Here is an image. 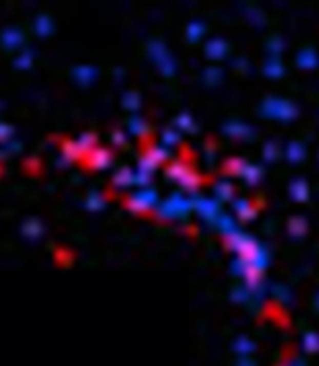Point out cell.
<instances>
[{
	"mask_svg": "<svg viewBox=\"0 0 319 366\" xmlns=\"http://www.w3.org/2000/svg\"><path fill=\"white\" fill-rule=\"evenodd\" d=\"M237 210H238V214H241L242 218H250L252 216V208H250V205H248L246 201H238L237 203Z\"/></svg>",
	"mask_w": 319,
	"mask_h": 366,
	"instance_id": "11",
	"label": "cell"
},
{
	"mask_svg": "<svg viewBox=\"0 0 319 366\" xmlns=\"http://www.w3.org/2000/svg\"><path fill=\"white\" fill-rule=\"evenodd\" d=\"M306 231V222L303 218H291L289 220V233L293 237H303Z\"/></svg>",
	"mask_w": 319,
	"mask_h": 366,
	"instance_id": "5",
	"label": "cell"
},
{
	"mask_svg": "<svg viewBox=\"0 0 319 366\" xmlns=\"http://www.w3.org/2000/svg\"><path fill=\"white\" fill-rule=\"evenodd\" d=\"M295 115H297V111H295V107H293L289 102H286V100H278L276 111H274L276 119H280V121H291Z\"/></svg>",
	"mask_w": 319,
	"mask_h": 366,
	"instance_id": "1",
	"label": "cell"
},
{
	"mask_svg": "<svg viewBox=\"0 0 319 366\" xmlns=\"http://www.w3.org/2000/svg\"><path fill=\"white\" fill-rule=\"evenodd\" d=\"M269 49L272 51V55H276V53H280L282 49V40L280 38H272L269 42Z\"/></svg>",
	"mask_w": 319,
	"mask_h": 366,
	"instance_id": "13",
	"label": "cell"
},
{
	"mask_svg": "<svg viewBox=\"0 0 319 366\" xmlns=\"http://www.w3.org/2000/svg\"><path fill=\"white\" fill-rule=\"evenodd\" d=\"M304 348L308 351H319V336H315L314 333H310L304 336Z\"/></svg>",
	"mask_w": 319,
	"mask_h": 366,
	"instance_id": "9",
	"label": "cell"
},
{
	"mask_svg": "<svg viewBox=\"0 0 319 366\" xmlns=\"http://www.w3.org/2000/svg\"><path fill=\"white\" fill-rule=\"evenodd\" d=\"M238 366H253V364H252V362H250V361H242Z\"/></svg>",
	"mask_w": 319,
	"mask_h": 366,
	"instance_id": "19",
	"label": "cell"
},
{
	"mask_svg": "<svg viewBox=\"0 0 319 366\" xmlns=\"http://www.w3.org/2000/svg\"><path fill=\"white\" fill-rule=\"evenodd\" d=\"M317 306H319V297H317Z\"/></svg>",
	"mask_w": 319,
	"mask_h": 366,
	"instance_id": "20",
	"label": "cell"
},
{
	"mask_svg": "<svg viewBox=\"0 0 319 366\" xmlns=\"http://www.w3.org/2000/svg\"><path fill=\"white\" fill-rule=\"evenodd\" d=\"M238 350H241V351H248V350H252V344H248L246 340L242 338V340H241V344H238Z\"/></svg>",
	"mask_w": 319,
	"mask_h": 366,
	"instance_id": "18",
	"label": "cell"
},
{
	"mask_svg": "<svg viewBox=\"0 0 319 366\" xmlns=\"http://www.w3.org/2000/svg\"><path fill=\"white\" fill-rule=\"evenodd\" d=\"M244 169V164H242L241 160H229V171L233 173H242Z\"/></svg>",
	"mask_w": 319,
	"mask_h": 366,
	"instance_id": "12",
	"label": "cell"
},
{
	"mask_svg": "<svg viewBox=\"0 0 319 366\" xmlns=\"http://www.w3.org/2000/svg\"><path fill=\"white\" fill-rule=\"evenodd\" d=\"M218 194H220L222 197H229V196H231V186L226 184V182H224V184H220V186H218Z\"/></svg>",
	"mask_w": 319,
	"mask_h": 366,
	"instance_id": "16",
	"label": "cell"
},
{
	"mask_svg": "<svg viewBox=\"0 0 319 366\" xmlns=\"http://www.w3.org/2000/svg\"><path fill=\"white\" fill-rule=\"evenodd\" d=\"M276 104H278V100H274V98L265 100V102H263V105H261V113H263L265 117H274Z\"/></svg>",
	"mask_w": 319,
	"mask_h": 366,
	"instance_id": "10",
	"label": "cell"
},
{
	"mask_svg": "<svg viewBox=\"0 0 319 366\" xmlns=\"http://www.w3.org/2000/svg\"><path fill=\"white\" fill-rule=\"evenodd\" d=\"M274 293L278 295V299H282V301H289V293H287V291L284 290V287H278V285H276V287H274Z\"/></svg>",
	"mask_w": 319,
	"mask_h": 366,
	"instance_id": "17",
	"label": "cell"
},
{
	"mask_svg": "<svg viewBox=\"0 0 319 366\" xmlns=\"http://www.w3.org/2000/svg\"><path fill=\"white\" fill-rule=\"evenodd\" d=\"M303 156H304V148L301 143H291V145L287 147V158H289V162L298 164V162L303 160Z\"/></svg>",
	"mask_w": 319,
	"mask_h": 366,
	"instance_id": "3",
	"label": "cell"
},
{
	"mask_svg": "<svg viewBox=\"0 0 319 366\" xmlns=\"http://www.w3.org/2000/svg\"><path fill=\"white\" fill-rule=\"evenodd\" d=\"M297 62L301 68H314L317 64V56H315V53L312 49H303L298 53Z\"/></svg>",
	"mask_w": 319,
	"mask_h": 366,
	"instance_id": "2",
	"label": "cell"
},
{
	"mask_svg": "<svg viewBox=\"0 0 319 366\" xmlns=\"http://www.w3.org/2000/svg\"><path fill=\"white\" fill-rule=\"evenodd\" d=\"M274 156H276V145L274 143H269V145L265 147V158L274 160Z\"/></svg>",
	"mask_w": 319,
	"mask_h": 366,
	"instance_id": "15",
	"label": "cell"
},
{
	"mask_svg": "<svg viewBox=\"0 0 319 366\" xmlns=\"http://www.w3.org/2000/svg\"><path fill=\"white\" fill-rule=\"evenodd\" d=\"M291 196H293V199H297V201H304V199L308 197V190H306L304 181L293 182L291 184Z\"/></svg>",
	"mask_w": 319,
	"mask_h": 366,
	"instance_id": "4",
	"label": "cell"
},
{
	"mask_svg": "<svg viewBox=\"0 0 319 366\" xmlns=\"http://www.w3.org/2000/svg\"><path fill=\"white\" fill-rule=\"evenodd\" d=\"M209 49H210V53L214 55V59H220V55L224 53V44H218V42H216V44L210 45Z\"/></svg>",
	"mask_w": 319,
	"mask_h": 366,
	"instance_id": "14",
	"label": "cell"
},
{
	"mask_svg": "<svg viewBox=\"0 0 319 366\" xmlns=\"http://www.w3.org/2000/svg\"><path fill=\"white\" fill-rule=\"evenodd\" d=\"M242 175H244V179H246L248 182H255L259 179V169L255 167V165H244V169H242Z\"/></svg>",
	"mask_w": 319,
	"mask_h": 366,
	"instance_id": "8",
	"label": "cell"
},
{
	"mask_svg": "<svg viewBox=\"0 0 319 366\" xmlns=\"http://www.w3.org/2000/svg\"><path fill=\"white\" fill-rule=\"evenodd\" d=\"M226 130H227V133L237 136V137H248L250 136V128H246V126H242V124H229Z\"/></svg>",
	"mask_w": 319,
	"mask_h": 366,
	"instance_id": "7",
	"label": "cell"
},
{
	"mask_svg": "<svg viewBox=\"0 0 319 366\" xmlns=\"http://www.w3.org/2000/svg\"><path fill=\"white\" fill-rule=\"evenodd\" d=\"M265 73L270 77H280L284 73V68H282L280 62H276V59H272L269 64L265 66Z\"/></svg>",
	"mask_w": 319,
	"mask_h": 366,
	"instance_id": "6",
	"label": "cell"
}]
</instances>
